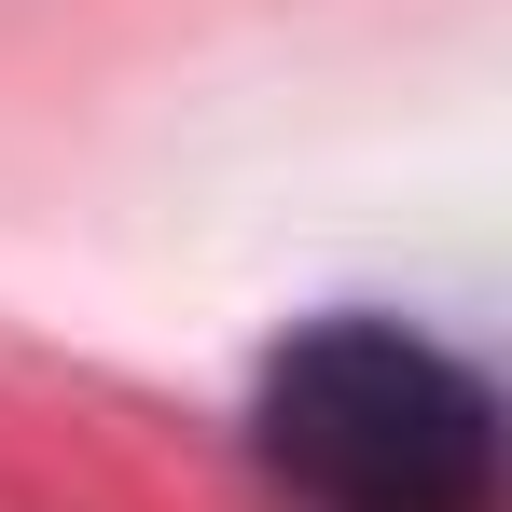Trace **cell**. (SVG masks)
<instances>
[{
    "mask_svg": "<svg viewBox=\"0 0 512 512\" xmlns=\"http://www.w3.org/2000/svg\"><path fill=\"white\" fill-rule=\"evenodd\" d=\"M263 457L319 512H485L499 485V416L443 346L388 333V319H333V333L277 346L263 374Z\"/></svg>",
    "mask_w": 512,
    "mask_h": 512,
    "instance_id": "6da1fadb",
    "label": "cell"
}]
</instances>
